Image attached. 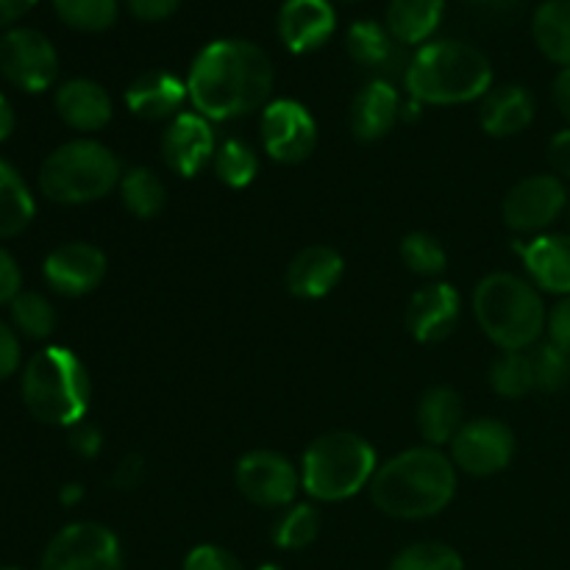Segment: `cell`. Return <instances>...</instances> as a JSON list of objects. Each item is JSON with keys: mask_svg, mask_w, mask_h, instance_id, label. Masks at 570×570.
<instances>
[{"mask_svg": "<svg viewBox=\"0 0 570 570\" xmlns=\"http://www.w3.org/2000/svg\"><path fill=\"white\" fill-rule=\"evenodd\" d=\"M181 6V0H126V9L139 22H161L173 17Z\"/></svg>", "mask_w": 570, "mask_h": 570, "instance_id": "ab89813d", "label": "cell"}, {"mask_svg": "<svg viewBox=\"0 0 570 570\" xmlns=\"http://www.w3.org/2000/svg\"><path fill=\"white\" fill-rule=\"evenodd\" d=\"M456 465L440 449L421 445L395 454L379 465L371 482V499L384 515L421 521L443 512L454 501Z\"/></svg>", "mask_w": 570, "mask_h": 570, "instance_id": "7a4b0ae2", "label": "cell"}, {"mask_svg": "<svg viewBox=\"0 0 570 570\" xmlns=\"http://www.w3.org/2000/svg\"><path fill=\"white\" fill-rule=\"evenodd\" d=\"M20 360H22V348L14 328H11L9 323L0 321V379L14 376L17 367H20Z\"/></svg>", "mask_w": 570, "mask_h": 570, "instance_id": "60d3db41", "label": "cell"}, {"mask_svg": "<svg viewBox=\"0 0 570 570\" xmlns=\"http://www.w3.org/2000/svg\"><path fill=\"white\" fill-rule=\"evenodd\" d=\"M479 328L501 351H529L540 343L549 323L543 295L515 273H490L473 289Z\"/></svg>", "mask_w": 570, "mask_h": 570, "instance_id": "277c9868", "label": "cell"}, {"mask_svg": "<svg viewBox=\"0 0 570 570\" xmlns=\"http://www.w3.org/2000/svg\"><path fill=\"white\" fill-rule=\"evenodd\" d=\"M0 72L22 92H45L59 76V56L42 31L9 28L0 37Z\"/></svg>", "mask_w": 570, "mask_h": 570, "instance_id": "30bf717a", "label": "cell"}, {"mask_svg": "<svg viewBox=\"0 0 570 570\" xmlns=\"http://www.w3.org/2000/svg\"><path fill=\"white\" fill-rule=\"evenodd\" d=\"M142 476H145V460L139 454H128L126 460L117 465L115 484L120 490H134V488H139Z\"/></svg>", "mask_w": 570, "mask_h": 570, "instance_id": "f6af8a7d", "label": "cell"}, {"mask_svg": "<svg viewBox=\"0 0 570 570\" xmlns=\"http://www.w3.org/2000/svg\"><path fill=\"white\" fill-rule=\"evenodd\" d=\"M53 9L65 26L83 33L109 31L120 14L117 0H53Z\"/></svg>", "mask_w": 570, "mask_h": 570, "instance_id": "f546056e", "label": "cell"}, {"mask_svg": "<svg viewBox=\"0 0 570 570\" xmlns=\"http://www.w3.org/2000/svg\"><path fill=\"white\" fill-rule=\"evenodd\" d=\"M237 488L256 507H287L301 488V471L278 451L256 449L237 462Z\"/></svg>", "mask_w": 570, "mask_h": 570, "instance_id": "4fadbf2b", "label": "cell"}, {"mask_svg": "<svg viewBox=\"0 0 570 570\" xmlns=\"http://www.w3.org/2000/svg\"><path fill=\"white\" fill-rule=\"evenodd\" d=\"M373 445L354 432L321 434L301 462V488L315 501H345L371 488L379 471Z\"/></svg>", "mask_w": 570, "mask_h": 570, "instance_id": "8992f818", "label": "cell"}, {"mask_svg": "<svg viewBox=\"0 0 570 570\" xmlns=\"http://www.w3.org/2000/svg\"><path fill=\"white\" fill-rule=\"evenodd\" d=\"M56 111L76 131H100L111 120V98L92 78H70L56 89Z\"/></svg>", "mask_w": 570, "mask_h": 570, "instance_id": "7402d4cb", "label": "cell"}, {"mask_svg": "<svg viewBox=\"0 0 570 570\" xmlns=\"http://www.w3.org/2000/svg\"><path fill=\"white\" fill-rule=\"evenodd\" d=\"M106 271H109L106 254L92 243L59 245L50 250L42 265L45 282L65 298H81L92 293L106 278Z\"/></svg>", "mask_w": 570, "mask_h": 570, "instance_id": "5bb4252c", "label": "cell"}, {"mask_svg": "<svg viewBox=\"0 0 570 570\" xmlns=\"http://www.w3.org/2000/svg\"><path fill=\"white\" fill-rule=\"evenodd\" d=\"M276 28L289 53H312L328 42L337 28V14L332 0H284Z\"/></svg>", "mask_w": 570, "mask_h": 570, "instance_id": "2e32d148", "label": "cell"}, {"mask_svg": "<svg viewBox=\"0 0 570 570\" xmlns=\"http://www.w3.org/2000/svg\"><path fill=\"white\" fill-rule=\"evenodd\" d=\"M3 570H22V568H3Z\"/></svg>", "mask_w": 570, "mask_h": 570, "instance_id": "816d5d0a", "label": "cell"}, {"mask_svg": "<svg viewBox=\"0 0 570 570\" xmlns=\"http://www.w3.org/2000/svg\"><path fill=\"white\" fill-rule=\"evenodd\" d=\"M401 259L415 276L434 278L449 267V254L429 232H412L401 239Z\"/></svg>", "mask_w": 570, "mask_h": 570, "instance_id": "836d02e7", "label": "cell"}, {"mask_svg": "<svg viewBox=\"0 0 570 570\" xmlns=\"http://www.w3.org/2000/svg\"><path fill=\"white\" fill-rule=\"evenodd\" d=\"M215 173L226 187L243 189L259 173V156L243 139H226L215 154Z\"/></svg>", "mask_w": 570, "mask_h": 570, "instance_id": "1f68e13d", "label": "cell"}, {"mask_svg": "<svg viewBox=\"0 0 570 570\" xmlns=\"http://www.w3.org/2000/svg\"><path fill=\"white\" fill-rule=\"evenodd\" d=\"M11 131H14V109H11L9 100L0 95V142L9 139Z\"/></svg>", "mask_w": 570, "mask_h": 570, "instance_id": "c3c4849f", "label": "cell"}, {"mask_svg": "<svg viewBox=\"0 0 570 570\" xmlns=\"http://www.w3.org/2000/svg\"><path fill=\"white\" fill-rule=\"evenodd\" d=\"M70 445L72 451H76L78 456H87V460H92V456L100 454V445H104V438H100L98 426H92V423H78V426H72L70 432Z\"/></svg>", "mask_w": 570, "mask_h": 570, "instance_id": "7bdbcfd3", "label": "cell"}, {"mask_svg": "<svg viewBox=\"0 0 570 570\" xmlns=\"http://www.w3.org/2000/svg\"><path fill=\"white\" fill-rule=\"evenodd\" d=\"M11 323H14L17 332H22L31 340H45L50 337V332L56 328V312L45 295L39 293H20L11 301Z\"/></svg>", "mask_w": 570, "mask_h": 570, "instance_id": "e575fe53", "label": "cell"}, {"mask_svg": "<svg viewBox=\"0 0 570 570\" xmlns=\"http://www.w3.org/2000/svg\"><path fill=\"white\" fill-rule=\"evenodd\" d=\"M189 100L187 81L167 70H150L134 78L126 89V106L139 120H173L181 115V106Z\"/></svg>", "mask_w": 570, "mask_h": 570, "instance_id": "ac0fdd59", "label": "cell"}, {"mask_svg": "<svg viewBox=\"0 0 570 570\" xmlns=\"http://www.w3.org/2000/svg\"><path fill=\"white\" fill-rule=\"evenodd\" d=\"M26 410L48 426H78L89 410V373L83 362L61 345H48L22 367Z\"/></svg>", "mask_w": 570, "mask_h": 570, "instance_id": "5b68a950", "label": "cell"}, {"mask_svg": "<svg viewBox=\"0 0 570 570\" xmlns=\"http://www.w3.org/2000/svg\"><path fill=\"white\" fill-rule=\"evenodd\" d=\"M460 323V293L451 284L434 282L421 287L406 306V328L423 345L443 343Z\"/></svg>", "mask_w": 570, "mask_h": 570, "instance_id": "e0dca14e", "label": "cell"}, {"mask_svg": "<svg viewBox=\"0 0 570 570\" xmlns=\"http://www.w3.org/2000/svg\"><path fill=\"white\" fill-rule=\"evenodd\" d=\"M256 570H284V568H278V566H273V562H267V566H262V568H256Z\"/></svg>", "mask_w": 570, "mask_h": 570, "instance_id": "f907efd6", "label": "cell"}, {"mask_svg": "<svg viewBox=\"0 0 570 570\" xmlns=\"http://www.w3.org/2000/svg\"><path fill=\"white\" fill-rule=\"evenodd\" d=\"M81 499H83L81 484H65V488H61V493H59V501H61V504H67V507L78 504Z\"/></svg>", "mask_w": 570, "mask_h": 570, "instance_id": "681fc988", "label": "cell"}, {"mask_svg": "<svg viewBox=\"0 0 570 570\" xmlns=\"http://www.w3.org/2000/svg\"><path fill=\"white\" fill-rule=\"evenodd\" d=\"M33 6H37V0H0V28L14 26Z\"/></svg>", "mask_w": 570, "mask_h": 570, "instance_id": "bcb514c9", "label": "cell"}, {"mask_svg": "<svg viewBox=\"0 0 570 570\" xmlns=\"http://www.w3.org/2000/svg\"><path fill=\"white\" fill-rule=\"evenodd\" d=\"M22 273L14 256L0 245V304H11L22 293Z\"/></svg>", "mask_w": 570, "mask_h": 570, "instance_id": "b9f144b4", "label": "cell"}, {"mask_svg": "<svg viewBox=\"0 0 570 570\" xmlns=\"http://www.w3.org/2000/svg\"><path fill=\"white\" fill-rule=\"evenodd\" d=\"M120 161L95 139L59 145L39 167V189L48 200L65 206L92 204L120 187Z\"/></svg>", "mask_w": 570, "mask_h": 570, "instance_id": "52a82bcc", "label": "cell"}, {"mask_svg": "<svg viewBox=\"0 0 570 570\" xmlns=\"http://www.w3.org/2000/svg\"><path fill=\"white\" fill-rule=\"evenodd\" d=\"M551 95H554V104H557V109H560V115L570 122V67L557 72Z\"/></svg>", "mask_w": 570, "mask_h": 570, "instance_id": "7dc6e473", "label": "cell"}, {"mask_svg": "<svg viewBox=\"0 0 570 570\" xmlns=\"http://www.w3.org/2000/svg\"><path fill=\"white\" fill-rule=\"evenodd\" d=\"M521 256L534 287L560 298L570 295V234H538Z\"/></svg>", "mask_w": 570, "mask_h": 570, "instance_id": "44dd1931", "label": "cell"}, {"mask_svg": "<svg viewBox=\"0 0 570 570\" xmlns=\"http://www.w3.org/2000/svg\"><path fill=\"white\" fill-rule=\"evenodd\" d=\"M181 570H243V566H239L237 557L228 554L226 549L206 543L195 546V549L189 551Z\"/></svg>", "mask_w": 570, "mask_h": 570, "instance_id": "74e56055", "label": "cell"}, {"mask_svg": "<svg viewBox=\"0 0 570 570\" xmlns=\"http://www.w3.org/2000/svg\"><path fill=\"white\" fill-rule=\"evenodd\" d=\"M534 367V387L543 393H560L570 384V356L554 343H540L529 351Z\"/></svg>", "mask_w": 570, "mask_h": 570, "instance_id": "d590c367", "label": "cell"}, {"mask_svg": "<svg viewBox=\"0 0 570 570\" xmlns=\"http://www.w3.org/2000/svg\"><path fill=\"white\" fill-rule=\"evenodd\" d=\"M445 14V0H390L384 26L404 48L426 45Z\"/></svg>", "mask_w": 570, "mask_h": 570, "instance_id": "d4e9b609", "label": "cell"}, {"mask_svg": "<svg viewBox=\"0 0 570 570\" xmlns=\"http://www.w3.org/2000/svg\"><path fill=\"white\" fill-rule=\"evenodd\" d=\"M345 273L343 256L328 245H309L287 267V289L301 301L326 298Z\"/></svg>", "mask_w": 570, "mask_h": 570, "instance_id": "ffe728a7", "label": "cell"}, {"mask_svg": "<svg viewBox=\"0 0 570 570\" xmlns=\"http://www.w3.org/2000/svg\"><path fill=\"white\" fill-rule=\"evenodd\" d=\"M122 206L139 220H150L159 215L167 204V187L161 178L148 167H131L120 178Z\"/></svg>", "mask_w": 570, "mask_h": 570, "instance_id": "f1b7e54d", "label": "cell"}, {"mask_svg": "<svg viewBox=\"0 0 570 570\" xmlns=\"http://www.w3.org/2000/svg\"><path fill=\"white\" fill-rule=\"evenodd\" d=\"M404 83L421 106L471 104L493 87V65L482 50L462 39H434L412 56Z\"/></svg>", "mask_w": 570, "mask_h": 570, "instance_id": "3957f363", "label": "cell"}, {"mask_svg": "<svg viewBox=\"0 0 570 570\" xmlns=\"http://www.w3.org/2000/svg\"><path fill=\"white\" fill-rule=\"evenodd\" d=\"M273 61L248 39H215L195 56L187 76L189 100L206 120H237L262 109L273 92Z\"/></svg>", "mask_w": 570, "mask_h": 570, "instance_id": "6da1fadb", "label": "cell"}, {"mask_svg": "<svg viewBox=\"0 0 570 570\" xmlns=\"http://www.w3.org/2000/svg\"><path fill=\"white\" fill-rule=\"evenodd\" d=\"M515 434L495 417L468 421L451 440V462L471 476H493L512 462Z\"/></svg>", "mask_w": 570, "mask_h": 570, "instance_id": "7c38bea8", "label": "cell"}, {"mask_svg": "<svg viewBox=\"0 0 570 570\" xmlns=\"http://www.w3.org/2000/svg\"><path fill=\"white\" fill-rule=\"evenodd\" d=\"M462 426H465V406L456 390L432 387L423 393L417 404V429L432 449L451 445Z\"/></svg>", "mask_w": 570, "mask_h": 570, "instance_id": "cb8c5ba5", "label": "cell"}, {"mask_svg": "<svg viewBox=\"0 0 570 570\" xmlns=\"http://www.w3.org/2000/svg\"><path fill=\"white\" fill-rule=\"evenodd\" d=\"M534 120V98L529 89L518 87V83H507V87L490 89L482 98V109H479V122L490 137H515V134L527 131Z\"/></svg>", "mask_w": 570, "mask_h": 570, "instance_id": "603a6c76", "label": "cell"}, {"mask_svg": "<svg viewBox=\"0 0 570 570\" xmlns=\"http://www.w3.org/2000/svg\"><path fill=\"white\" fill-rule=\"evenodd\" d=\"M217 142L212 120L198 111H181L161 134V159L181 178H193L215 159Z\"/></svg>", "mask_w": 570, "mask_h": 570, "instance_id": "9a60e30c", "label": "cell"}, {"mask_svg": "<svg viewBox=\"0 0 570 570\" xmlns=\"http://www.w3.org/2000/svg\"><path fill=\"white\" fill-rule=\"evenodd\" d=\"M490 387L501 399H523L534 387V367L527 351H504L490 367Z\"/></svg>", "mask_w": 570, "mask_h": 570, "instance_id": "4dcf8cb0", "label": "cell"}, {"mask_svg": "<svg viewBox=\"0 0 570 570\" xmlns=\"http://www.w3.org/2000/svg\"><path fill=\"white\" fill-rule=\"evenodd\" d=\"M546 332H549V343H554L557 348L570 356V295L560 298V304L549 312Z\"/></svg>", "mask_w": 570, "mask_h": 570, "instance_id": "f35d334b", "label": "cell"}, {"mask_svg": "<svg viewBox=\"0 0 570 570\" xmlns=\"http://www.w3.org/2000/svg\"><path fill=\"white\" fill-rule=\"evenodd\" d=\"M570 206V195L566 181L560 176H540L521 178L515 187L507 193L501 215L504 223L515 234H546V228L554 226L560 215Z\"/></svg>", "mask_w": 570, "mask_h": 570, "instance_id": "9c48e42d", "label": "cell"}, {"mask_svg": "<svg viewBox=\"0 0 570 570\" xmlns=\"http://www.w3.org/2000/svg\"><path fill=\"white\" fill-rule=\"evenodd\" d=\"M33 212L37 206L20 173L0 159V239L26 232L28 223L33 220Z\"/></svg>", "mask_w": 570, "mask_h": 570, "instance_id": "83f0119b", "label": "cell"}, {"mask_svg": "<svg viewBox=\"0 0 570 570\" xmlns=\"http://www.w3.org/2000/svg\"><path fill=\"white\" fill-rule=\"evenodd\" d=\"M549 159L557 176L562 181H570V128H562L560 134H554V139L549 145Z\"/></svg>", "mask_w": 570, "mask_h": 570, "instance_id": "ee69618b", "label": "cell"}, {"mask_svg": "<svg viewBox=\"0 0 570 570\" xmlns=\"http://www.w3.org/2000/svg\"><path fill=\"white\" fill-rule=\"evenodd\" d=\"M265 154L278 165H301L315 154L317 122L301 100H271L262 115Z\"/></svg>", "mask_w": 570, "mask_h": 570, "instance_id": "8fae6325", "label": "cell"}, {"mask_svg": "<svg viewBox=\"0 0 570 570\" xmlns=\"http://www.w3.org/2000/svg\"><path fill=\"white\" fill-rule=\"evenodd\" d=\"M321 534V512L312 504H295L282 515L273 529V543L284 551H301Z\"/></svg>", "mask_w": 570, "mask_h": 570, "instance_id": "d6a6232c", "label": "cell"}, {"mask_svg": "<svg viewBox=\"0 0 570 570\" xmlns=\"http://www.w3.org/2000/svg\"><path fill=\"white\" fill-rule=\"evenodd\" d=\"M39 570H122L120 540L100 523H70L50 540Z\"/></svg>", "mask_w": 570, "mask_h": 570, "instance_id": "ba28073f", "label": "cell"}, {"mask_svg": "<svg viewBox=\"0 0 570 570\" xmlns=\"http://www.w3.org/2000/svg\"><path fill=\"white\" fill-rule=\"evenodd\" d=\"M401 98L399 89L384 78L365 83L356 92L351 104V131L360 142H376L393 131L395 122L401 120Z\"/></svg>", "mask_w": 570, "mask_h": 570, "instance_id": "d6986e66", "label": "cell"}, {"mask_svg": "<svg viewBox=\"0 0 570 570\" xmlns=\"http://www.w3.org/2000/svg\"><path fill=\"white\" fill-rule=\"evenodd\" d=\"M390 570H465V566H462V557L451 546L415 543L406 546L390 562Z\"/></svg>", "mask_w": 570, "mask_h": 570, "instance_id": "8d00e7d4", "label": "cell"}, {"mask_svg": "<svg viewBox=\"0 0 570 570\" xmlns=\"http://www.w3.org/2000/svg\"><path fill=\"white\" fill-rule=\"evenodd\" d=\"M345 48H348L351 59L367 70H393L401 61V45L395 42L387 26L376 20L354 22L348 28V37H345Z\"/></svg>", "mask_w": 570, "mask_h": 570, "instance_id": "484cf974", "label": "cell"}, {"mask_svg": "<svg viewBox=\"0 0 570 570\" xmlns=\"http://www.w3.org/2000/svg\"><path fill=\"white\" fill-rule=\"evenodd\" d=\"M532 37L549 61L570 67V0H546L532 17Z\"/></svg>", "mask_w": 570, "mask_h": 570, "instance_id": "4316f807", "label": "cell"}]
</instances>
